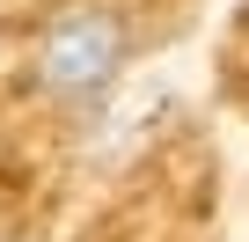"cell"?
<instances>
[{
    "mask_svg": "<svg viewBox=\"0 0 249 242\" xmlns=\"http://www.w3.org/2000/svg\"><path fill=\"white\" fill-rule=\"evenodd\" d=\"M124 59H132V30H124L117 8H95V0H73L59 8L37 37V88L59 110H103L110 88L124 81Z\"/></svg>",
    "mask_w": 249,
    "mask_h": 242,
    "instance_id": "cell-1",
    "label": "cell"
}]
</instances>
